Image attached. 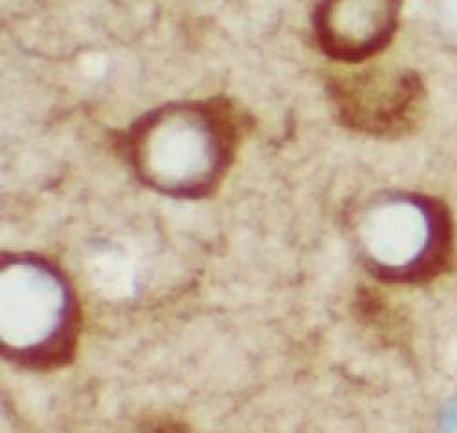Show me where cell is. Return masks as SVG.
<instances>
[{"label": "cell", "instance_id": "4", "mask_svg": "<svg viewBox=\"0 0 457 433\" xmlns=\"http://www.w3.org/2000/svg\"><path fill=\"white\" fill-rule=\"evenodd\" d=\"M328 92L342 125L378 137L410 132L423 117L427 103L419 75L392 66L337 75Z\"/></svg>", "mask_w": 457, "mask_h": 433}, {"label": "cell", "instance_id": "3", "mask_svg": "<svg viewBox=\"0 0 457 433\" xmlns=\"http://www.w3.org/2000/svg\"><path fill=\"white\" fill-rule=\"evenodd\" d=\"M362 263L385 282L423 280L445 262L450 225L445 207L427 196L385 192L352 220Z\"/></svg>", "mask_w": 457, "mask_h": 433}, {"label": "cell", "instance_id": "2", "mask_svg": "<svg viewBox=\"0 0 457 433\" xmlns=\"http://www.w3.org/2000/svg\"><path fill=\"white\" fill-rule=\"evenodd\" d=\"M81 309L66 274L45 256L8 253L0 265V347L29 371L68 366L78 351Z\"/></svg>", "mask_w": 457, "mask_h": 433}, {"label": "cell", "instance_id": "5", "mask_svg": "<svg viewBox=\"0 0 457 433\" xmlns=\"http://www.w3.org/2000/svg\"><path fill=\"white\" fill-rule=\"evenodd\" d=\"M403 0H319L313 33L320 52L350 66L383 54L399 28Z\"/></svg>", "mask_w": 457, "mask_h": 433}, {"label": "cell", "instance_id": "6", "mask_svg": "<svg viewBox=\"0 0 457 433\" xmlns=\"http://www.w3.org/2000/svg\"><path fill=\"white\" fill-rule=\"evenodd\" d=\"M445 433H457V404L450 406L443 417Z\"/></svg>", "mask_w": 457, "mask_h": 433}, {"label": "cell", "instance_id": "1", "mask_svg": "<svg viewBox=\"0 0 457 433\" xmlns=\"http://www.w3.org/2000/svg\"><path fill=\"white\" fill-rule=\"evenodd\" d=\"M242 141V115L227 99L167 103L143 113L123 139L137 179L169 198L202 200L225 179Z\"/></svg>", "mask_w": 457, "mask_h": 433}, {"label": "cell", "instance_id": "7", "mask_svg": "<svg viewBox=\"0 0 457 433\" xmlns=\"http://www.w3.org/2000/svg\"><path fill=\"white\" fill-rule=\"evenodd\" d=\"M448 13H450L453 26L457 28V0H448Z\"/></svg>", "mask_w": 457, "mask_h": 433}]
</instances>
